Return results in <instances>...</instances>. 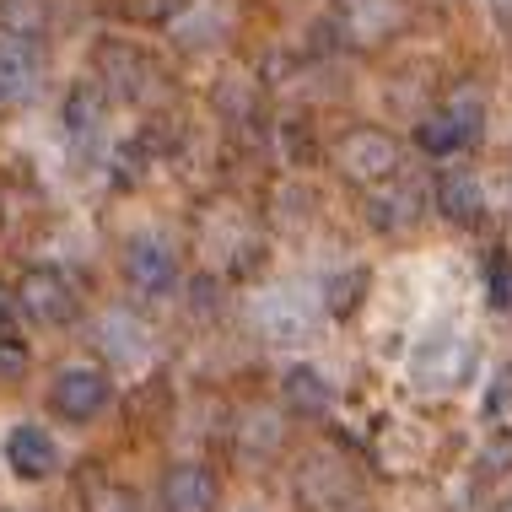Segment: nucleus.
Returning <instances> with one entry per match:
<instances>
[{
  "label": "nucleus",
  "instance_id": "1",
  "mask_svg": "<svg viewBox=\"0 0 512 512\" xmlns=\"http://www.w3.org/2000/svg\"><path fill=\"white\" fill-rule=\"evenodd\" d=\"M335 168H340V178H351V184L378 189L399 173V141L389 130H378V124H356V130L340 135Z\"/></svg>",
  "mask_w": 512,
  "mask_h": 512
},
{
  "label": "nucleus",
  "instance_id": "2",
  "mask_svg": "<svg viewBox=\"0 0 512 512\" xmlns=\"http://www.w3.org/2000/svg\"><path fill=\"white\" fill-rule=\"evenodd\" d=\"M480 135H486V103H480L475 92H453L448 103L421 119L415 146L432 151V157H448V151H459V146H475Z\"/></svg>",
  "mask_w": 512,
  "mask_h": 512
},
{
  "label": "nucleus",
  "instance_id": "3",
  "mask_svg": "<svg viewBox=\"0 0 512 512\" xmlns=\"http://www.w3.org/2000/svg\"><path fill=\"white\" fill-rule=\"evenodd\" d=\"M475 362H480V351H475V340L469 335H432L415 351V389H432V394H453V389H464L469 378H475Z\"/></svg>",
  "mask_w": 512,
  "mask_h": 512
},
{
  "label": "nucleus",
  "instance_id": "4",
  "mask_svg": "<svg viewBox=\"0 0 512 512\" xmlns=\"http://www.w3.org/2000/svg\"><path fill=\"white\" fill-rule=\"evenodd\" d=\"M17 308L33 318V324L60 329V324H71V318H76L81 297H76L71 275H60L54 265H38V270H27V275H22V286H17Z\"/></svg>",
  "mask_w": 512,
  "mask_h": 512
},
{
  "label": "nucleus",
  "instance_id": "5",
  "mask_svg": "<svg viewBox=\"0 0 512 512\" xmlns=\"http://www.w3.org/2000/svg\"><path fill=\"white\" fill-rule=\"evenodd\" d=\"M108 394H114V383H108V372L103 367H92V362H71V367H60V378H54V389H49V405L60 421H92V415H103L108 405Z\"/></svg>",
  "mask_w": 512,
  "mask_h": 512
},
{
  "label": "nucleus",
  "instance_id": "6",
  "mask_svg": "<svg viewBox=\"0 0 512 512\" xmlns=\"http://www.w3.org/2000/svg\"><path fill=\"white\" fill-rule=\"evenodd\" d=\"M254 329L270 345H297L313 335V302L292 292V286H275V292L254 297Z\"/></svg>",
  "mask_w": 512,
  "mask_h": 512
},
{
  "label": "nucleus",
  "instance_id": "7",
  "mask_svg": "<svg viewBox=\"0 0 512 512\" xmlns=\"http://www.w3.org/2000/svg\"><path fill=\"white\" fill-rule=\"evenodd\" d=\"M335 27L345 44L372 49L383 38H394L405 27V0H340L335 6Z\"/></svg>",
  "mask_w": 512,
  "mask_h": 512
},
{
  "label": "nucleus",
  "instance_id": "8",
  "mask_svg": "<svg viewBox=\"0 0 512 512\" xmlns=\"http://www.w3.org/2000/svg\"><path fill=\"white\" fill-rule=\"evenodd\" d=\"M297 496L308 512H351L356 507V480L345 475V464L308 459L297 469Z\"/></svg>",
  "mask_w": 512,
  "mask_h": 512
},
{
  "label": "nucleus",
  "instance_id": "9",
  "mask_svg": "<svg viewBox=\"0 0 512 512\" xmlns=\"http://www.w3.org/2000/svg\"><path fill=\"white\" fill-rule=\"evenodd\" d=\"M124 281H130L141 297L173 292V281H178V259H173V248L162 243V238H135L130 248H124Z\"/></svg>",
  "mask_w": 512,
  "mask_h": 512
},
{
  "label": "nucleus",
  "instance_id": "10",
  "mask_svg": "<svg viewBox=\"0 0 512 512\" xmlns=\"http://www.w3.org/2000/svg\"><path fill=\"white\" fill-rule=\"evenodd\" d=\"M426 211V195H421V184H410L405 173H394L389 184H378V189H367V221L378 232H405L415 227Z\"/></svg>",
  "mask_w": 512,
  "mask_h": 512
},
{
  "label": "nucleus",
  "instance_id": "11",
  "mask_svg": "<svg viewBox=\"0 0 512 512\" xmlns=\"http://www.w3.org/2000/svg\"><path fill=\"white\" fill-rule=\"evenodd\" d=\"M38 87V54L27 38H0V114L22 108Z\"/></svg>",
  "mask_w": 512,
  "mask_h": 512
},
{
  "label": "nucleus",
  "instance_id": "12",
  "mask_svg": "<svg viewBox=\"0 0 512 512\" xmlns=\"http://www.w3.org/2000/svg\"><path fill=\"white\" fill-rule=\"evenodd\" d=\"M162 512H216V475L205 464H173L162 480Z\"/></svg>",
  "mask_w": 512,
  "mask_h": 512
},
{
  "label": "nucleus",
  "instance_id": "13",
  "mask_svg": "<svg viewBox=\"0 0 512 512\" xmlns=\"http://www.w3.org/2000/svg\"><path fill=\"white\" fill-rule=\"evenodd\" d=\"M6 464L17 469L22 480H49L54 469H60V448H54V437L44 426H17V432L6 437Z\"/></svg>",
  "mask_w": 512,
  "mask_h": 512
},
{
  "label": "nucleus",
  "instance_id": "14",
  "mask_svg": "<svg viewBox=\"0 0 512 512\" xmlns=\"http://www.w3.org/2000/svg\"><path fill=\"white\" fill-rule=\"evenodd\" d=\"M437 211L448 221H459V227H475L480 211H486V189H480V178L469 168H448L437 178Z\"/></svg>",
  "mask_w": 512,
  "mask_h": 512
},
{
  "label": "nucleus",
  "instance_id": "15",
  "mask_svg": "<svg viewBox=\"0 0 512 512\" xmlns=\"http://www.w3.org/2000/svg\"><path fill=\"white\" fill-rule=\"evenodd\" d=\"M98 65H103L108 92H119V98H146V87L157 81V71H151L146 54L124 49V44H108V49L98 54Z\"/></svg>",
  "mask_w": 512,
  "mask_h": 512
},
{
  "label": "nucleus",
  "instance_id": "16",
  "mask_svg": "<svg viewBox=\"0 0 512 512\" xmlns=\"http://www.w3.org/2000/svg\"><path fill=\"white\" fill-rule=\"evenodd\" d=\"M281 399L292 415H302V421H318V415H329V405H335V389H329L324 372H313V367H286Z\"/></svg>",
  "mask_w": 512,
  "mask_h": 512
},
{
  "label": "nucleus",
  "instance_id": "17",
  "mask_svg": "<svg viewBox=\"0 0 512 512\" xmlns=\"http://www.w3.org/2000/svg\"><path fill=\"white\" fill-rule=\"evenodd\" d=\"M103 108H108V92L98 81H76L71 98H65V130H71V141H92L103 130Z\"/></svg>",
  "mask_w": 512,
  "mask_h": 512
},
{
  "label": "nucleus",
  "instance_id": "18",
  "mask_svg": "<svg viewBox=\"0 0 512 512\" xmlns=\"http://www.w3.org/2000/svg\"><path fill=\"white\" fill-rule=\"evenodd\" d=\"M81 507L87 512H141L130 486H119V480H108L103 469H87L81 475Z\"/></svg>",
  "mask_w": 512,
  "mask_h": 512
},
{
  "label": "nucleus",
  "instance_id": "19",
  "mask_svg": "<svg viewBox=\"0 0 512 512\" xmlns=\"http://www.w3.org/2000/svg\"><path fill=\"white\" fill-rule=\"evenodd\" d=\"M362 292H367V270H362V265H351L345 275H329V286H324V308L345 318V313L362 308Z\"/></svg>",
  "mask_w": 512,
  "mask_h": 512
},
{
  "label": "nucleus",
  "instance_id": "20",
  "mask_svg": "<svg viewBox=\"0 0 512 512\" xmlns=\"http://www.w3.org/2000/svg\"><path fill=\"white\" fill-rule=\"evenodd\" d=\"M254 442H259V459H270V453L281 448V426H275V415H248V426H243V459L254 453Z\"/></svg>",
  "mask_w": 512,
  "mask_h": 512
},
{
  "label": "nucleus",
  "instance_id": "21",
  "mask_svg": "<svg viewBox=\"0 0 512 512\" xmlns=\"http://www.w3.org/2000/svg\"><path fill=\"white\" fill-rule=\"evenodd\" d=\"M507 469H512V432H496L486 442V453H480V475L496 480V475H507Z\"/></svg>",
  "mask_w": 512,
  "mask_h": 512
},
{
  "label": "nucleus",
  "instance_id": "22",
  "mask_svg": "<svg viewBox=\"0 0 512 512\" xmlns=\"http://www.w3.org/2000/svg\"><path fill=\"white\" fill-rule=\"evenodd\" d=\"M491 302L496 308H512V259L507 254L491 259Z\"/></svg>",
  "mask_w": 512,
  "mask_h": 512
},
{
  "label": "nucleus",
  "instance_id": "23",
  "mask_svg": "<svg viewBox=\"0 0 512 512\" xmlns=\"http://www.w3.org/2000/svg\"><path fill=\"white\" fill-rule=\"evenodd\" d=\"M17 292H6L0 286V345H17Z\"/></svg>",
  "mask_w": 512,
  "mask_h": 512
},
{
  "label": "nucleus",
  "instance_id": "24",
  "mask_svg": "<svg viewBox=\"0 0 512 512\" xmlns=\"http://www.w3.org/2000/svg\"><path fill=\"white\" fill-rule=\"evenodd\" d=\"M496 22H502V33H512V0H491Z\"/></svg>",
  "mask_w": 512,
  "mask_h": 512
},
{
  "label": "nucleus",
  "instance_id": "25",
  "mask_svg": "<svg viewBox=\"0 0 512 512\" xmlns=\"http://www.w3.org/2000/svg\"><path fill=\"white\" fill-rule=\"evenodd\" d=\"M491 512H512V491H507V496H502V502H496Z\"/></svg>",
  "mask_w": 512,
  "mask_h": 512
}]
</instances>
